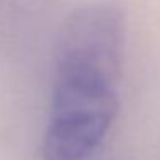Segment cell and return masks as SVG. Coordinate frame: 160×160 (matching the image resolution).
Listing matches in <instances>:
<instances>
[{
	"label": "cell",
	"instance_id": "cell-1",
	"mask_svg": "<svg viewBox=\"0 0 160 160\" xmlns=\"http://www.w3.org/2000/svg\"><path fill=\"white\" fill-rule=\"evenodd\" d=\"M124 19L114 4L79 7L66 21L55 71L43 160H88L119 114Z\"/></svg>",
	"mask_w": 160,
	"mask_h": 160
}]
</instances>
